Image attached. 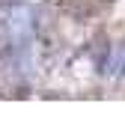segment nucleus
<instances>
[{"label":"nucleus","mask_w":125,"mask_h":128,"mask_svg":"<svg viewBox=\"0 0 125 128\" xmlns=\"http://www.w3.org/2000/svg\"><path fill=\"white\" fill-rule=\"evenodd\" d=\"M90 54H92L95 72L104 74V72H107V63H110V42H107L104 36H98V39L92 42V48H90Z\"/></svg>","instance_id":"f257e3e1"}]
</instances>
